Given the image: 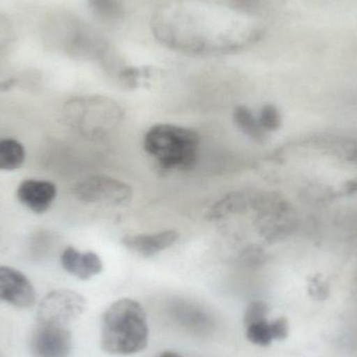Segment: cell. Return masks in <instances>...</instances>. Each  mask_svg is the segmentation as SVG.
<instances>
[{
  "instance_id": "obj_9",
  "label": "cell",
  "mask_w": 357,
  "mask_h": 357,
  "mask_svg": "<svg viewBox=\"0 0 357 357\" xmlns=\"http://www.w3.org/2000/svg\"><path fill=\"white\" fill-rule=\"evenodd\" d=\"M56 197V185L50 181L25 180L17 189L19 202L38 214L47 211Z\"/></svg>"
},
{
  "instance_id": "obj_2",
  "label": "cell",
  "mask_w": 357,
  "mask_h": 357,
  "mask_svg": "<svg viewBox=\"0 0 357 357\" xmlns=\"http://www.w3.org/2000/svg\"><path fill=\"white\" fill-rule=\"evenodd\" d=\"M148 318L142 304L121 299L109 306L102 318V349L112 356H132L148 347Z\"/></svg>"
},
{
  "instance_id": "obj_18",
  "label": "cell",
  "mask_w": 357,
  "mask_h": 357,
  "mask_svg": "<svg viewBox=\"0 0 357 357\" xmlns=\"http://www.w3.org/2000/svg\"><path fill=\"white\" fill-rule=\"evenodd\" d=\"M14 37V25L6 15L0 13V52L12 44Z\"/></svg>"
},
{
  "instance_id": "obj_12",
  "label": "cell",
  "mask_w": 357,
  "mask_h": 357,
  "mask_svg": "<svg viewBox=\"0 0 357 357\" xmlns=\"http://www.w3.org/2000/svg\"><path fill=\"white\" fill-rule=\"evenodd\" d=\"M245 337L250 343L260 347H266L274 340L282 341L289 335V321L279 318L268 322L266 319L245 326Z\"/></svg>"
},
{
  "instance_id": "obj_17",
  "label": "cell",
  "mask_w": 357,
  "mask_h": 357,
  "mask_svg": "<svg viewBox=\"0 0 357 357\" xmlns=\"http://www.w3.org/2000/svg\"><path fill=\"white\" fill-rule=\"evenodd\" d=\"M268 314V307L264 302L255 301L252 302L245 312V326L252 324V323L258 322V321L264 320Z\"/></svg>"
},
{
  "instance_id": "obj_4",
  "label": "cell",
  "mask_w": 357,
  "mask_h": 357,
  "mask_svg": "<svg viewBox=\"0 0 357 357\" xmlns=\"http://www.w3.org/2000/svg\"><path fill=\"white\" fill-rule=\"evenodd\" d=\"M199 137L188 128L159 123L144 136L146 152L167 171H190L197 165Z\"/></svg>"
},
{
  "instance_id": "obj_7",
  "label": "cell",
  "mask_w": 357,
  "mask_h": 357,
  "mask_svg": "<svg viewBox=\"0 0 357 357\" xmlns=\"http://www.w3.org/2000/svg\"><path fill=\"white\" fill-rule=\"evenodd\" d=\"M71 346V333L65 325L39 323L31 337V352L35 357H69Z\"/></svg>"
},
{
  "instance_id": "obj_16",
  "label": "cell",
  "mask_w": 357,
  "mask_h": 357,
  "mask_svg": "<svg viewBox=\"0 0 357 357\" xmlns=\"http://www.w3.org/2000/svg\"><path fill=\"white\" fill-rule=\"evenodd\" d=\"M258 121L264 131H276L281 126L280 113L274 105H266L260 110Z\"/></svg>"
},
{
  "instance_id": "obj_14",
  "label": "cell",
  "mask_w": 357,
  "mask_h": 357,
  "mask_svg": "<svg viewBox=\"0 0 357 357\" xmlns=\"http://www.w3.org/2000/svg\"><path fill=\"white\" fill-rule=\"evenodd\" d=\"M87 2L96 18L107 24L119 22L125 15L123 0H87Z\"/></svg>"
},
{
  "instance_id": "obj_11",
  "label": "cell",
  "mask_w": 357,
  "mask_h": 357,
  "mask_svg": "<svg viewBox=\"0 0 357 357\" xmlns=\"http://www.w3.org/2000/svg\"><path fill=\"white\" fill-rule=\"evenodd\" d=\"M178 233L175 230L162 231L155 234L128 235L123 237L125 247L144 257H151L165 251L177 243Z\"/></svg>"
},
{
  "instance_id": "obj_15",
  "label": "cell",
  "mask_w": 357,
  "mask_h": 357,
  "mask_svg": "<svg viewBox=\"0 0 357 357\" xmlns=\"http://www.w3.org/2000/svg\"><path fill=\"white\" fill-rule=\"evenodd\" d=\"M233 119L236 127L248 137L255 142H264L266 131L262 129L258 119L254 116L249 108L245 106L236 107L233 112Z\"/></svg>"
},
{
  "instance_id": "obj_13",
  "label": "cell",
  "mask_w": 357,
  "mask_h": 357,
  "mask_svg": "<svg viewBox=\"0 0 357 357\" xmlns=\"http://www.w3.org/2000/svg\"><path fill=\"white\" fill-rule=\"evenodd\" d=\"M25 161V149L15 139L0 140V171L20 169Z\"/></svg>"
},
{
  "instance_id": "obj_1",
  "label": "cell",
  "mask_w": 357,
  "mask_h": 357,
  "mask_svg": "<svg viewBox=\"0 0 357 357\" xmlns=\"http://www.w3.org/2000/svg\"><path fill=\"white\" fill-rule=\"evenodd\" d=\"M155 37L189 54L243 50L264 31L260 0H159L152 16Z\"/></svg>"
},
{
  "instance_id": "obj_6",
  "label": "cell",
  "mask_w": 357,
  "mask_h": 357,
  "mask_svg": "<svg viewBox=\"0 0 357 357\" xmlns=\"http://www.w3.org/2000/svg\"><path fill=\"white\" fill-rule=\"evenodd\" d=\"M86 308L83 296L68 289L48 294L38 308V322L67 325L79 318Z\"/></svg>"
},
{
  "instance_id": "obj_10",
  "label": "cell",
  "mask_w": 357,
  "mask_h": 357,
  "mask_svg": "<svg viewBox=\"0 0 357 357\" xmlns=\"http://www.w3.org/2000/svg\"><path fill=\"white\" fill-rule=\"evenodd\" d=\"M61 264L69 274L73 275L81 280H89L102 272V259L93 252L77 251L73 247H68L61 255Z\"/></svg>"
},
{
  "instance_id": "obj_19",
  "label": "cell",
  "mask_w": 357,
  "mask_h": 357,
  "mask_svg": "<svg viewBox=\"0 0 357 357\" xmlns=\"http://www.w3.org/2000/svg\"><path fill=\"white\" fill-rule=\"evenodd\" d=\"M15 84V79H8L6 82H0V90H8L13 87Z\"/></svg>"
},
{
  "instance_id": "obj_8",
  "label": "cell",
  "mask_w": 357,
  "mask_h": 357,
  "mask_svg": "<svg viewBox=\"0 0 357 357\" xmlns=\"http://www.w3.org/2000/svg\"><path fill=\"white\" fill-rule=\"evenodd\" d=\"M0 300L18 308H27L36 301V291L22 273L0 266Z\"/></svg>"
},
{
  "instance_id": "obj_20",
  "label": "cell",
  "mask_w": 357,
  "mask_h": 357,
  "mask_svg": "<svg viewBox=\"0 0 357 357\" xmlns=\"http://www.w3.org/2000/svg\"><path fill=\"white\" fill-rule=\"evenodd\" d=\"M159 357H182L180 354H176V352L173 351H165L163 354H160Z\"/></svg>"
},
{
  "instance_id": "obj_5",
  "label": "cell",
  "mask_w": 357,
  "mask_h": 357,
  "mask_svg": "<svg viewBox=\"0 0 357 357\" xmlns=\"http://www.w3.org/2000/svg\"><path fill=\"white\" fill-rule=\"evenodd\" d=\"M75 197L86 203L105 204L109 206L130 203L133 190L123 181L108 176H92L81 181L73 189Z\"/></svg>"
},
{
  "instance_id": "obj_3",
  "label": "cell",
  "mask_w": 357,
  "mask_h": 357,
  "mask_svg": "<svg viewBox=\"0 0 357 357\" xmlns=\"http://www.w3.org/2000/svg\"><path fill=\"white\" fill-rule=\"evenodd\" d=\"M46 35L54 45L77 58L94 59L106 66L116 64V54L108 40L77 17L63 14L46 23Z\"/></svg>"
}]
</instances>
